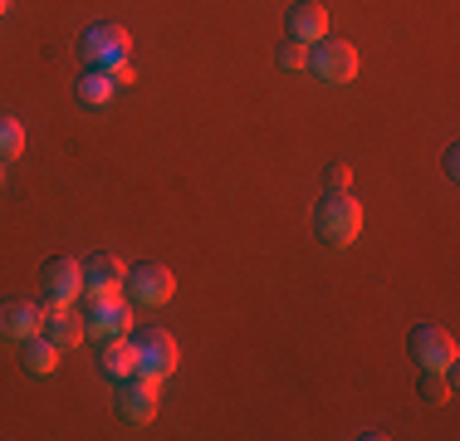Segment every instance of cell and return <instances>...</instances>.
<instances>
[{"label": "cell", "instance_id": "obj_3", "mask_svg": "<svg viewBox=\"0 0 460 441\" xmlns=\"http://www.w3.org/2000/svg\"><path fill=\"white\" fill-rule=\"evenodd\" d=\"M358 64H363V59H358V50H353V44H348V40H314L309 44V64H304V69H309L314 74V79H323V84H353L358 79Z\"/></svg>", "mask_w": 460, "mask_h": 441}, {"label": "cell", "instance_id": "obj_10", "mask_svg": "<svg viewBox=\"0 0 460 441\" xmlns=\"http://www.w3.org/2000/svg\"><path fill=\"white\" fill-rule=\"evenodd\" d=\"M123 280H128V265L108 250H93L84 256V294H123Z\"/></svg>", "mask_w": 460, "mask_h": 441}, {"label": "cell", "instance_id": "obj_24", "mask_svg": "<svg viewBox=\"0 0 460 441\" xmlns=\"http://www.w3.org/2000/svg\"><path fill=\"white\" fill-rule=\"evenodd\" d=\"M0 176H5V172H0Z\"/></svg>", "mask_w": 460, "mask_h": 441}, {"label": "cell", "instance_id": "obj_18", "mask_svg": "<svg viewBox=\"0 0 460 441\" xmlns=\"http://www.w3.org/2000/svg\"><path fill=\"white\" fill-rule=\"evenodd\" d=\"M20 152H25V128H20V118L0 113V162L20 158Z\"/></svg>", "mask_w": 460, "mask_h": 441}, {"label": "cell", "instance_id": "obj_15", "mask_svg": "<svg viewBox=\"0 0 460 441\" xmlns=\"http://www.w3.org/2000/svg\"><path fill=\"white\" fill-rule=\"evenodd\" d=\"M20 358H25V368L35 373V378H49V373L59 368V344H54L49 334H30V338H20Z\"/></svg>", "mask_w": 460, "mask_h": 441}, {"label": "cell", "instance_id": "obj_2", "mask_svg": "<svg viewBox=\"0 0 460 441\" xmlns=\"http://www.w3.org/2000/svg\"><path fill=\"white\" fill-rule=\"evenodd\" d=\"M79 309H84V334L93 338L133 334V304L123 294H79Z\"/></svg>", "mask_w": 460, "mask_h": 441}, {"label": "cell", "instance_id": "obj_9", "mask_svg": "<svg viewBox=\"0 0 460 441\" xmlns=\"http://www.w3.org/2000/svg\"><path fill=\"white\" fill-rule=\"evenodd\" d=\"M407 353L421 368H456V334L451 328H441V324H416L411 328V338H407Z\"/></svg>", "mask_w": 460, "mask_h": 441}, {"label": "cell", "instance_id": "obj_8", "mask_svg": "<svg viewBox=\"0 0 460 441\" xmlns=\"http://www.w3.org/2000/svg\"><path fill=\"white\" fill-rule=\"evenodd\" d=\"M40 290H45V304H79L84 294V260L74 256H54L40 270Z\"/></svg>", "mask_w": 460, "mask_h": 441}, {"label": "cell", "instance_id": "obj_1", "mask_svg": "<svg viewBox=\"0 0 460 441\" xmlns=\"http://www.w3.org/2000/svg\"><path fill=\"white\" fill-rule=\"evenodd\" d=\"M314 230L328 246H353L363 236V202L353 196V186H328L314 202Z\"/></svg>", "mask_w": 460, "mask_h": 441}, {"label": "cell", "instance_id": "obj_19", "mask_svg": "<svg viewBox=\"0 0 460 441\" xmlns=\"http://www.w3.org/2000/svg\"><path fill=\"white\" fill-rule=\"evenodd\" d=\"M275 64L279 69H304V64H309V44H299V40H284L279 50H275Z\"/></svg>", "mask_w": 460, "mask_h": 441}, {"label": "cell", "instance_id": "obj_17", "mask_svg": "<svg viewBox=\"0 0 460 441\" xmlns=\"http://www.w3.org/2000/svg\"><path fill=\"white\" fill-rule=\"evenodd\" d=\"M456 368H421V397L426 402H451Z\"/></svg>", "mask_w": 460, "mask_h": 441}, {"label": "cell", "instance_id": "obj_13", "mask_svg": "<svg viewBox=\"0 0 460 441\" xmlns=\"http://www.w3.org/2000/svg\"><path fill=\"white\" fill-rule=\"evenodd\" d=\"M40 334H49L59 348H74L84 334V309L79 304H45V324H40Z\"/></svg>", "mask_w": 460, "mask_h": 441}, {"label": "cell", "instance_id": "obj_4", "mask_svg": "<svg viewBox=\"0 0 460 441\" xmlns=\"http://www.w3.org/2000/svg\"><path fill=\"white\" fill-rule=\"evenodd\" d=\"M79 50L89 64H98V69H113V64H123L128 54H133V35H128V25H118V20H98V25L84 30Z\"/></svg>", "mask_w": 460, "mask_h": 441}, {"label": "cell", "instance_id": "obj_16", "mask_svg": "<svg viewBox=\"0 0 460 441\" xmlns=\"http://www.w3.org/2000/svg\"><path fill=\"white\" fill-rule=\"evenodd\" d=\"M113 88H118L113 74L93 64V69H84L79 79H74V98H79V104H89V108H103L108 98H113Z\"/></svg>", "mask_w": 460, "mask_h": 441}, {"label": "cell", "instance_id": "obj_23", "mask_svg": "<svg viewBox=\"0 0 460 441\" xmlns=\"http://www.w3.org/2000/svg\"><path fill=\"white\" fill-rule=\"evenodd\" d=\"M5 10H10V0H0V15H5Z\"/></svg>", "mask_w": 460, "mask_h": 441}, {"label": "cell", "instance_id": "obj_11", "mask_svg": "<svg viewBox=\"0 0 460 441\" xmlns=\"http://www.w3.org/2000/svg\"><path fill=\"white\" fill-rule=\"evenodd\" d=\"M40 324H45V304H35V300H0V338H30V334H40Z\"/></svg>", "mask_w": 460, "mask_h": 441}, {"label": "cell", "instance_id": "obj_5", "mask_svg": "<svg viewBox=\"0 0 460 441\" xmlns=\"http://www.w3.org/2000/svg\"><path fill=\"white\" fill-rule=\"evenodd\" d=\"M113 407L128 417V422H152L162 407V378H152V373H128L123 382H113Z\"/></svg>", "mask_w": 460, "mask_h": 441}, {"label": "cell", "instance_id": "obj_14", "mask_svg": "<svg viewBox=\"0 0 460 441\" xmlns=\"http://www.w3.org/2000/svg\"><path fill=\"white\" fill-rule=\"evenodd\" d=\"M284 35L299 40V44H314L328 35V10L319 0H299V5L289 10V20H284Z\"/></svg>", "mask_w": 460, "mask_h": 441}, {"label": "cell", "instance_id": "obj_6", "mask_svg": "<svg viewBox=\"0 0 460 441\" xmlns=\"http://www.w3.org/2000/svg\"><path fill=\"white\" fill-rule=\"evenodd\" d=\"M133 338V348H137V373H152V378H162L167 382L172 373H177V338L167 334V328H137V334H128Z\"/></svg>", "mask_w": 460, "mask_h": 441}, {"label": "cell", "instance_id": "obj_7", "mask_svg": "<svg viewBox=\"0 0 460 441\" xmlns=\"http://www.w3.org/2000/svg\"><path fill=\"white\" fill-rule=\"evenodd\" d=\"M123 290H128V304H137V309H157V304H167V300H172V290H177V274H172L167 265L147 260V265H137V270H128Z\"/></svg>", "mask_w": 460, "mask_h": 441}, {"label": "cell", "instance_id": "obj_12", "mask_svg": "<svg viewBox=\"0 0 460 441\" xmlns=\"http://www.w3.org/2000/svg\"><path fill=\"white\" fill-rule=\"evenodd\" d=\"M93 368L103 373L108 382H123L128 373H137V348H133V338L128 334H118V338H103L93 353Z\"/></svg>", "mask_w": 460, "mask_h": 441}, {"label": "cell", "instance_id": "obj_22", "mask_svg": "<svg viewBox=\"0 0 460 441\" xmlns=\"http://www.w3.org/2000/svg\"><path fill=\"white\" fill-rule=\"evenodd\" d=\"M456 158H460V152H456V142H451V148H446V176H456V172H460V162H456Z\"/></svg>", "mask_w": 460, "mask_h": 441}, {"label": "cell", "instance_id": "obj_20", "mask_svg": "<svg viewBox=\"0 0 460 441\" xmlns=\"http://www.w3.org/2000/svg\"><path fill=\"white\" fill-rule=\"evenodd\" d=\"M108 74H113V84H118V88H133V84H137V69H133V59L113 64V69H108Z\"/></svg>", "mask_w": 460, "mask_h": 441}, {"label": "cell", "instance_id": "obj_21", "mask_svg": "<svg viewBox=\"0 0 460 441\" xmlns=\"http://www.w3.org/2000/svg\"><path fill=\"white\" fill-rule=\"evenodd\" d=\"M328 186H353V172H348V167H328Z\"/></svg>", "mask_w": 460, "mask_h": 441}]
</instances>
